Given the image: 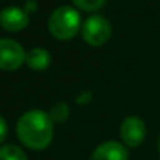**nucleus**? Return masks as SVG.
I'll list each match as a JSON object with an SVG mask.
<instances>
[{
  "label": "nucleus",
  "instance_id": "9b49d317",
  "mask_svg": "<svg viewBox=\"0 0 160 160\" xmlns=\"http://www.w3.org/2000/svg\"><path fill=\"white\" fill-rule=\"evenodd\" d=\"M73 3L84 11H97L106 3V0H73Z\"/></svg>",
  "mask_w": 160,
  "mask_h": 160
},
{
  "label": "nucleus",
  "instance_id": "f257e3e1",
  "mask_svg": "<svg viewBox=\"0 0 160 160\" xmlns=\"http://www.w3.org/2000/svg\"><path fill=\"white\" fill-rule=\"evenodd\" d=\"M17 137L30 149H45L53 138V121L44 110H28L17 121Z\"/></svg>",
  "mask_w": 160,
  "mask_h": 160
},
{
  "label": "nucleus",
  "instance_id": "1a4fd4ad",
  "mask_svg": "<svg viewBox=\"0 0 160 160\" xmlns=\"http://www.w3.org/2000/svg\"><path fill=\"white\" fill-rule=\"evenodd\" d=\"M0 160H28L22 148L16 145H3L0 148Z\"/></svg>",
  "mask_w": 160,
  "mask_h": 160
},
{
  "label": "nucleus",
  "instance_id": "ddd939ff",
  "mask_svg": "<svg viewBox=\"0 0 160 160\" xmlns=\"http://www.w3.org/2000/svg\"><path fill=\"white\" fill-rule=\"evenodd\" d=\"M36 8H38V6H36V2H34V0H28L27 5H25V11H27L28 14H30L31 11H36Z\"/></svg>",
  "mask_w": 160,
  "mask_h": 160
},
{
  "label": "nucleus",
  "instance_id": "9d476101",
  "mask_svg": "<svg viewBox=\"0 0 160 160\" xmlns=\"http://www.w3.org/2000/svg\"><path fill=\"white\" fill-rule=\"evenodd\" d=\"M48 115H50L52 121H54V123H62V121H65L68 118V106L65 103H61L59 101V103H56V104L52 106Z\"/></svg>",
  "mask_w": 160,
  "mask_h": 160
},
{
  "label": "nucleus",
  "instance_id": "f8f14e48",
  "mask_svg": "<svg viewBox=\"0 0 160 160\" xmlns=\"http://www.w3.org/2000/svg\"><path fill=\"white\" fill-rule=\"evenodd\" d=\"M6 131H8V128H6V121L0 117V143L5 140V137H6Z\"/></svg>",
  "mask_w": 160,
  "mask_h": 160
},
{
  "label": "nucleus",
  "instance_id": "39448f33",
  "mask_svg": "<svg viewBox=\"0 0 160 160\" xmlns=\"http://www.w3.org/2000/svg\"><path fill=\"white\" fill-rule=\"evenodd\" d=\"M120 135H121L124 145H128L129 148H135V146L142 145V142L145 140V135H146V128H145L143 120H140L137 117H126L121 123Z\"/></svg>",
  "mask_w": 160,
  "mask_h": 160
},
{
  "label": "nucleus",
  "instance_id": "f03ea898",
  "mask_svg": "<svg viewBox=\"0 0 160 160\" xmlns=\"http://www.w3.org/2000/svg\"><path fill=\"white\" fill-rule=\"evenodd\" d=\"M79 25H81L79 12L67 5L56 8L48 19V30L52 36L59 41L72 39L78 33Z\"/></svg>",
  "mask_w": 160,
  "mask_h": 160
},
{
  "label": "nucleus",
  "instance_id": "0eeeda50",
  "mask_svg": "<svg viewBox=\"0 0 160 160\" xmlns=\"http://www.w3.org/2000/svg\"><path fill=\"white\" fill-rule=\"evenodd\" d=\"M89 160H128V151L118 142H104L92 152Z\"/></svg>",
  "mask_w": 160,
  "mask_h": 160
},
{
  "label": "nucleus",
  "instance_id": "4468645a",
  "mask_svg": "<svg viewBox=\"0 0 160 160\" xmlns=\"http://www.w3.org/2000/svg\"><path fill=\"white\" fill-rule=\"evenodd\" d=\"M157 148H159V152H160V134H159V140H157Z\"/></svg>",
  "mask_w": 160,
  "mask_h": 160
},
{
  "label": "nucleus",
  "instance_id": "6e6552de",
  "mask_svg": "<svg viewBox=\"0 0 160 160\" xmlns=\"http://www.w3.org/2000/svg\"><path fill=\"white\" fill-rule=\"evenodd\" d=\"M50 61H52L50 53L45 48H41V47L31 48L27 53V59H25L28 67L33 68V70H45L50 65Z\"/></svg>",
  "mask_w": 160,
  "mask_h": 160
},
{
  "label": "nucleus",
  "instance_id": "20e7f679",
  "mask_svg": "<svg viewBox=\"0 0 160 160\" xmlns=\"http://www.w3.org/2000/svg\"><path fill=\"white\" fill-rule=\"evenodd\" d=\"M27 59L23 47L8 38L0 39V68L2 70H16Z\"/></svg>",
  "mask_w": 160,
  "mask_h": 160
},
{
  "label": "nucleus",
  "instance_id": "423d86ee",
  "mask_svg": "<svg viewBox=\"0 0 160 160\" xmlns=\"http://www.w3.org/2000/svg\"><path fill=\"white\" fill-rule=\"evenodd\" d=\"M30 23L28 12L17 6H8L0 11V27L8 31H20Z\"/></svg>",
  "mask_w": 160,
  "mask_h": 160
},
{
  "label": "nucleus",
  "instance_id": "7ed1b4c3",
  "mask_svg": "<svg viewBox=\"0 0 160 160\" xmlns=\"http://www.w3.org/2000/svg\"><path fill=\"white\" fill-rule=\"evenodd\" d=\"M81 31H82V39L89 45H93V47L104 45L110 39V34H112V28H110L109 20L100 14L89 16L86 19Z\"/></svg>",
  "mask_w": 160,
  "mask_h": 160
}]
</instances>
